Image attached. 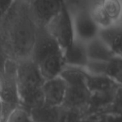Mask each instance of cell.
I'll use <instances>...</instances> for the list:
<instances>
[{
  "label": "cell",
  "instance_id": "5b68a950",
  "mask_svg": "<svg viewBox=\"0 0 122 122\" xmlns=\"http://www.w3.org/2000/svg\"><path fill=\"white\" fill-rule=\"evenodd\" d=\"M74 38L87 43L98 36L99 29L89 13V9H82L70 14Z\"/></svg>",
  "mask_w": 122,
  "mask_h": 122
},
{
  "label": "cell",
  "instance_id": "d6986e66",
  "mask_svg": "<svg viewBox=\"0 0 122 122\" xmlns=\"http://www.w3.org/2000/svg\"><path fill=\"white\" fill-rule=\"evenodd\" d=\"M13 1L14 0H0V9L2 11V14L9 7Z\"/></svg>",
  "mask_w": 122,
  "mask_h": 122
},
{
  "label": "cell",
  "instance_id": "7a4b0ae2",
  "mask_svg": "<svg viewBox=\"0 0 122 122\" xmlns=\"http://www.w3.org/2000/svg\"><path fill=\"white\" fill-rule=\"evenodd\" d=\"M66 84V92L61 107L81 112L88 107L91 94L86 84L84 69L65 66L60 74Z\"/></svg>",
  "mask_w": 122,
  "mask_h": 122
},
{
  "label": "cell",
  "instance_id": "ba28073f",
  "mask_svg": "<svg viewBox=\"0 0 122 122\" xmlns=\"http://www.w3.org/2000/svg\"><path fill=\"white\" fill-rule=\"evenodd\" d=\"M65 66L84 69L89 61L86 43L74 38L71 43L63 50Z\"/></svg>",
  "mask_w": 122,
  "mask_h": 122
},
{
  "label": "cell",
  "instance_id": "4fadbf2b",
  "mask_svg": "<svg viewBox=\"0 0 122 122\" xmlns=\"http://www.w3.org/2000/svg\"><path fill=\"white\" fill-rule=\"evenodd\" d=\"M97 2L114 25L122 24V0H99Z\"/></svg>",
  "mask_w": 122,
  "mask_h": 122
},
{
  "label": "cell",
  "instance_id": "9c48e42d",
  "mask_svg": "<svg viewBox=\"0 0 122 122\" xmlns=\"http://www.w3.org/2000/svg\"><path fill=\"white\" fill-rule=\"evenodd\" d=\"M86 84L91 95L114 94L121 89L122 85L103 75H94L86 71Z\"/></svg>",
  "mask_w": 122,
  "mask_h": 122
},
{
  "label": "cell",
  "instance_id": "ffe728a7",
  "mask_svg": "<svg viewBox=\"0 0 122 122\" xmlns=\"http://www.w3.org/2000/svg\"><path fill=\"white\" fill-rule=\"evenodd\" d=\"M4 104L1 96L0 94V122H2L4 119Z\"/></svg>",
  "mask_w": 122,
  "mask_h": 122
},
{
  "label": "cell",
  "instance_id": "ac0fdd59",
  "mask_svg": "<svg viewBox=\"0 0 122 122\" xmlns=\"http://www.w3.org/2000/svg\"><path fill=\"white\" fill-rule=\"evenodd\" d=\"M105 122H122L121 114L110 113L107 116Z\"/></svg>",
  "mask_w": 122,
  "mask_h": 122
},
{
  "label": "cell",
  "instance_id": "52a82bcc",
  "mask_svg": "<svg viewBox=\"0 0 122 122\" xmlns=\"http://www.w3.org/2000/svg\"><path fill=\"white\" fill-rule=\"evenodd\" d=\"M41 92L45 104L54 107H61L65 99L66 84L59 75L45 80L41 86Z\"/></svg>",
  "mask_w": 122,
  "mask_h": 122
},
{
  "label": "cell",
  "instance_id": "7402d4cb",
  "mask_svg": "<svg viewBox=\"0 0 122 122\" xmlns=\"http://www.w3.org/2000/svg\"><path fill=\"white\" fill-rule=\"evenodd\" d=\"M99 0H90V1L92 2V3H94V2H97V1H99Z\"/></svg>",
  "mask_w": 122,
  "mask_h": 122
},
{
  "label": "cell",
  "instance_id": "e0dca14e",
  "mask_svg": "<svg viewBox=\"0 0 122 122\" xmlns=\"http://www.w3.org/2000/svg\"><path fill=\"white\" fill-rule=\"evenodd\" d=\"M64 7L69 12L72 14L75 11L89 9L92 2L90 0H61Z\"/></svg>",
  "mask_w": 122,
  "mask_h": 122
},
{
  "label": "cell",
  "instance_id": "44dd1931",
  "mask_svg": "<svg viewBox=\"0 0 122 122\" xmlns=\"http://www.w3.org/2000/svg\"><path fill=\"white\" fill-rule=\"evenodd\" d=\"M21 1H26V2L30 3V2H31V1H32L33 0H21Z\"/></svg>",
  "mask_w": 122,
  "mask_h": 122
},
{
  "label": "cell",
  "instance_id": "30bf717a",
  "mask_svg": "<svg viewBox=\"0 0 122 122\" xmlns=\"http://www.w3.org/2000/svg\"><path fill=\"white\" fill-rule=\"evenodd\" d=\"M44 80L50 79L60 75L65 66L63 51L52 54L36 64Z\"/></svg>",
  "mask_w": 122,
  "mask_h": 122
},
{
  "label": "cell",
  "instance_id": "277c9868",
  "mask_svg": "<svg viewBox=\"0 0 122 122\" xmlns=\"http://www.w3.org/2000/svg\"><path fill=\"white\" fill-rule=\"evenodd\" d=\"M45 29L62 50L65 49L74 39L71 15L64 6L47 24Z\"/></svg>",
  "mask_w": 122,
  "mask_h": 122
},
{
  "label": "cell",
  "instance_id": "2e32d148",
  "mask_svg": "<svg viewBox=\"0 0 122 122\" xmlns=\"http://www.w3.org/2000/svg\"><path fill=\"white\" fill-rule=\"evenodd\" d=\"M57 122H81L80 112L64 107H60Z\"/></svg>",
  "mask_w": 122,
  "mask_h": 122
},
{
  "label": "cell",
  "instance_id": "9a60e30c",
  "mask_svg": "<svg viewBox=\"0 0 122 122\" xmlns=\"http://www.w3.org/2000/svg\"><path fill=\"white\" fill-rule=\"evenodd\" d=\"M6 122H34L30 113L22 107H16L9 114Z\"/></svg>",
  "mask_w": 122,
  "mask_h": 122
},
{
  "label": "cell",
  "instance_id": "cb8c5ba5",
  "mask_svg": "<svg viewBox=\"0 0 122 122\" xmlns=\"http://www.w3.org/2000/svg\"><path fill=\"white\" fill-rule=\"evenodd\" d=\"M0 51H1V48H0Z\"/></svg>",
  "mask_w": 122,
  "mask_h": 122
},
{
  "label": "cell",
  "instance_id": "603a6c76",
  "mask_svg": "<svg viewBox=\"0 0 122 122\" xmlns=\"http://www.w3.org/2000/svg\"><path fill=\"white\" fill-rule=\"evenodd\" d=\"M2 14V11H1V9H0V16Z\"/></svg>",
  "mask_w": 122,
  "mask_h": 122
},
{
  "label": "cell",
  "instance_id": "6da1fadb",
  "mask_svg": "<svg viewBox=\"0 0 122 122\" xmlns=\"http://www.w3.org/2000/svg\"><path fill=\"white\" fill-rule=\"evenodd\" d=\"M38 27L30 3L14 0L0 16V48L2 52L15 61L30 58Z\"/></svg>",
  "mask_w": 122,
  "mask_h": 122
},
{
  "label": "cell",
  "instance_id": "8992f818",
  "mask_svg": "<svg viewBox=\"0 0 122 122\" xmlns=\"http://www.w3.org/2000/svg\"><path fill=\"white\" fill-rule=\"evenodd\" d=\"M30 6L38 26L45 27L64 6L61 0H33Z\"/></svg>",
  "mask_w": 122,
  "mask_h": 122
},
{
  "label": "cell",
  "instance_id": "3957f363",
  "mask_svg": "<svg viewBox=\"0 0 122 122\" xmlns=\"http://www.w3.org/2000/svg\"><path fill=\"white\" fill-rule=\"evenodd\" d=\"M15 62V81L20 102L40 93L45 80L31 57Z\"/></svg>",
  "mask_w": 122,
  "mask_h": 122
},
{
  "label": "cell",
  "instance_id": "5bb4252c",
  "mask_svg": "<svg viewBox=\"0 0 122 122\" xmlns=\"http://www.w3.org/2000/svg\"><path fill=\"white\" fill-rule=\"evenodd\" d=\"M60 107H51L46 104L29 112L34 122H57Z\"/></svg>",
  "mask_w": 122,
  "mask_h": 122
},
{
  "label": "cell",
  "instance_id": "7c38bea8",
  "mask_svg": "<svg viewBox=\"0 0 122 122\" xmlns=\"http://www.w3.org/2000/svg\"><path fill=\"white\" fill-rule=\"evenodd\" d=\"M86 47L89 61H109L117 56L98 37V36L86 43Z\"/></svg>",
  "mask_w": 122,
  "mask_h": 122
},
{
  "label": "cell",
  "instance_id": "8fae6325",
  "mask_svg": "<svg viewBox=\"0 0 122 122\" xmlns=\"http://www.w3.org/2000/svg\"><path fill=\"white\" fill-rule=\"evenodd\" d=\"M122 24L99 30L98 37L117 56H122Z\"/></svg>",
  "mask_w": 122,
  "mask_h": 122
}]
</instances>
